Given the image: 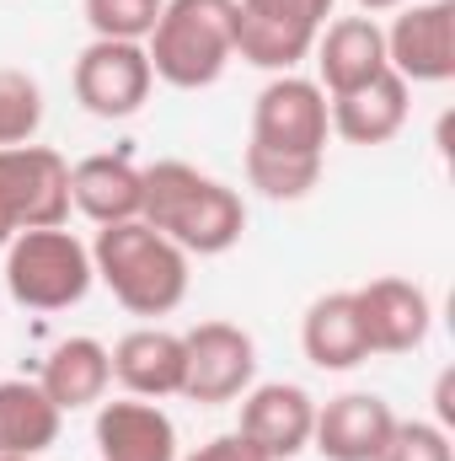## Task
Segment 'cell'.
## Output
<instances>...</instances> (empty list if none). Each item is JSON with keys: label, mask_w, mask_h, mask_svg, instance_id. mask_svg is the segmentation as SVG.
Here are the masks:
<instances>
[{"label": "cell", "mask_w": 455, "mask_h": 461, "mask_svg": "<svg viewBox=\"0 0 455 461\" xmlns=\"http://www.w3.org/2000/svg\"><path fill=\"white\" fill-rule=\"evenodd\" d=\"M188 461H268V456L252 440H241V435H215L210 446H199Z\"/></svg>", "instance_id": "cell-26"}, {"label": "cell", "mask_w": 455, "mask_h": 461, "mask_svg": "<svg viewBox=\"0 0 455 461\" xmlns=\"http://www.w3.org/2000/svg\"><path fill=\"white\" fill-rule=\"evenodd\" d=\"M145 54L156 81L177 92L215 86L236 59V0H166Z\"/></svg>", "instance_id": "cell-3"}, {"label": "cell", "mask_w": 455, "mask_h": 461, "mask_svg": "<svg viewBox=\"0 0 455 461\" xmlns=\"http://www.w3.org/2000/svg\"><path fill=\"white\" fill-rule=\"evenodd\" d=\"M97 451H103V461H177V429L145 397L103 402V413H97Z\"/></svg>", "instance_id": "cell-17"}, {"label": "cell", "mask_w": 455, "mask_h": 461, "mask_svg": "<svg viewBox=\"0 0 455 461\" xmlns=\"http://www.w3.org/2000/svg\"><path fill=\"white\" fill-rule=\"evenodd\" d=\"M317 429V402L306 386L290 381H268V386H246L241 392V424L236 435L252 440L268 461H290L311 446Z\"/></svg>", "instance_id": "cell-11"}, {"label": "cell", "mask_w": 455, "mask_h": 461, "mask_svg": "<svg viewBox=\"0 0 455 461\" xmlns=\"http://www.w3.org/2000/svg\"><path fill=\"white\" fill-rule=\"evenodd\" d=\"M43 123V92L27 70H0V145H27Z\"/></svg>", "instance_id": "cell-23"}, {"label": "cell", "mask_w": 455, "mask_h": 461, "mask_svg": "<svg viewBox=\"0 0 455 461\" xmlns=\"http://www.w3.org/2000/svg\"><path fill=\"white\" fill-rule=\"evenodd\" d=\"M108 359H113V375L123 381L129 397H145V402H156V397H183V365H188L183 333L134 328V333H123V339L108 348Z\"/></svg>", "instance_id": "cell-15"}, {"label": "cell", "mask_w": 455, "mask_h": 461, "mask_svg": "<svg viewBox=\"0 0 455 461\" xmlns=\"http://www.w3.org/2000/svg\"><path fill=\"white\" fill-rule=\"evenodd\" d=\"M333 0H236V54L290 76L322 38Z\"/></svg>", "instance_id": "cell-6"}, {"label": "cell", "mask_w": 455, "mask_h": 461, "mask_svg": "<svg viewBox=\"0 0 455 461\" xmlns=\"http://www.w3.org/2000/svg\"><path fill=\"white\" fill-rule=\"evenodd\" d=\"M139 167L123 156H86L70 167V204L97 221V226H118V221H139Z\"/></svg>", "instance_id": "cell-18"}, {"label": "cell", "mask_w": 455, "mask_h": 461, "mask_svg": "<svg viewBox=\"0 0 455 461\" xmlns=\"http://www.w3.org/2000/svg\"><path fill=\"white\" fill-rule=\"evenodd\" d=\"M59 419L38 381H0V456H43L59 440Z\"/></svg>", "instance_id": "cell-21"}, {"label": "cell", "mask_w": 455, "mask_h": 461, "mask_svg": "<svg viewBox=\"0 0 455 461\" xmlns=\"http://www.w3.org/2000/svg\"><path fill=\"white\" fill-rule=\"evenodd\" d=\"M311 54H317V76H322L317 86H322L327 97L353 92V86H364L370 76L391 70V65H386V32L375 27V16H338V22H327Z\"/></svg>", "instance_id": "cell-14"}, {"label": "cell", "mask_w": 455, "mask_h": 461, "mask_svg": "<svg viewBox=\"0 0 455 461\" xmlns=\"http://www.w3.org/2000/svg\"><path fill=\"white\" fill-rule=\"evenodd\" d=\"M70 215V167L49 145H0V247L22 230L65 226Z\"/></svg>", "instance_id": "cell-5"}, {"label": "cell", "mask_w": 455, "mask_h": 461, "mask_svg": "<svg viewBox=\"0 0 455 461\" xmlns=\"http://www.w3.org/2000/svg\"><path fill=\"white\" fill-rule=\"evenodd\" d=\"M92 247H81L65 226L22 230L5 247V290L27 312H65L92 290Z\"/></svg>", "instance_id": "cell-4"}, {"label": "cell", "mask_w": 455, "mask_h": 461, "mask_svg": "<svg viewBox=\"0 0 455 461\" xmlns=\"http://www.w3.org/2000/svg\"><path fill=\"white\" fill-rule=\"evenodd\" d=\"M353 306H359V328H364V344L370 354H413V348L429 339V295L407 279H370L364 290H353Z\"/></svg>", "instance_id": "cell-12"}, {"label": "cell", "mask_w": 455, "mask_h": 461, "mask_svg": "<svg viewBox=\"0 0 455 461\" xmlns=\"http://www.w3.org/2000/svg\"><path fill=\"white\" fill-rule=\"evenodd\" d=\"M0 461H38V456H0Z\"/></svg>", "instance_id": "cell-29"}, {"label": "cell", "mask_w": 455, "mask_h": 461, "mask_svg": "<svg viewBox=\"0 0 455 461\" xmlns=\"http://www.w3.org/2000/svg\"><path fill=\"white\" fill-rule=\"evenodd\" d=\"M327 92L306 76H273L257 92L252 108V145L268 156H295V161H327Z\"/></svg>", "instance_id": "cell-7"}, {"label": "cell", "mask_w": 455, "mask_h": 461, "mask_svg": "<svg viewBox=\"0 0 455 461\" xmlns=\"http://www.w3.org/2000/svg\"><path fill=\"white\" fill-rule=\"evenodd\" d=\"M108 381H113V359H108V348L97 344V339H65L43 359V375H38V386L49 392V402L59 413L103 402Z\"/></svg>", "instance_id": "cell-20"}, {"label": "cell", "mask_w": 455, "mask_h": 461, "mask_svg": "<svg viewBox=\"0 0 455 461\" xmlns=\"http://www.w3.org/2000/svg\"><path fill=\"white\" fill-rule=\"evenodd\" d=\"M300 344H306V359H311L317 370H353V365L370 359L353 290H333V295L311 301V312H306V322H300Z\"/></svg>", "instance_id": "cell-19"}, {"label": "cell", "mask_w": 455, "mask_h": 461, "mask_svg": "<svg viewBox=\"0 0 455 461\" xmlns=\"http://www.w3.org/2000/svg\"><path fill=\"white\" fill-rule=\"evenodd\" d=\"M166 0H86V27L113 43H145Z\"/></svg>", "instance_id": "cell-24"}, {"label": "cell", "mask_w": 455, "mask_h": 461, "mask_svg": "<svg viewBox=\"0 0 455 461\" xmlns=\"http://www.w3.org/2000/svg\"><path fill=\"white\" fill-rule=\"evenodd\" d=\"M156 86L150 54L145 43H113V38H92L76 59V103L92 118H129L145 108Z\"/></svg>", "instance_id": "cell-8"}, {"label": "cell", "mask_w": 455, "mask_h": 461, "mask_svg": "<svg viewBox=\"0 0 455 461\" xmlns=\"http://www.w3.org/2000/svg\"><path fill=\"white\" fill-rule=\"evenodd\" d=\"M145 183V199H139V221L156 226L166 241H177L183 252H199V258H220L241 241L246 230V204L241 194L188 167V161H156L139 172Z\"/></svg>", "instance_id": "cell-1"}, {"label": "cell", "mask_w": 455, "mask_h": 461, "mask_svg": "<svg viewBox=\"0 0 455 461\" xmlns=\"http://www.w3.org/2000/svg\"><path fill=\"white\" fill-rule=\"evenodd\" d=\"M440 419H445V424H455V402H451V375L440 381Z\"/></svg>", "instance_id": "cell-27"}, {"label": "cell", "mask_w": 455, "mask_h": 461, "mask_svg": "<svg viewBox=\"0 0 455 461\" xmlns=\"http://www.w3.org/2000/svg\"><path fill=\"white\" fill-rule=\"evenodd\" d=\"M92 274L134 317H166L188 295V252L145 221H118V226L97 230Z\"/></svg>", "instance_id": "cell-2"}, {"label": "cell", "mask_w": 455, "mask_h": 461, "mask_svg": "<svg viewBox=\"0 0 455 461\" xmlns=\"http://www.w3.org/2000/svg\"><path fill=\"white\" fill-rule=\"evenodd\" d=\"M353 5H359V11H364V16H380V11H397V5H402V0H353Z\"/></svg>", "instance_id": "cell-28"}, {"label": "cell", "mask_w": 455, "mask_h": 461, "mask_svg": "<svg viewBox=\"0 0 455 461\" xmlns=\"http://www.w3.org/2000/svg\"><path fill=\"white\" fill-rule=\"evenodd\" d=\"M397 429V413L375 392H343L327 408H317L311 446L327 461H375Z\"/></svg>", "instance_id": "cell-13"}, {"label": "cell", "mask_w": 455, "mask_h": 461, "mask_svg": "<svg viewBox=\"0 0 455 461\" xmlns=\"http://www.w3.org/2000/svg\"><path fill=\"white\" fill-rule=\"evenodd\" d=\"M375 461H455V451H451L445 424H424V419L402 424V419H397V429H391L386 451H380Z\"/></svg>", "instance_id": "cell-25"}, {"label": "cell", "mask_w": 455, "mask_h": 461, "mask_svg": "<svg viewBox=\"0 0 455 461\" xmlns=\"http://www.w3.org/2000/svg\"><path fill=\"white\" fill-rule=\"evenodd\" d=\"M246 183L268 199H306L322 183V161H295V156H268L257 145H246Z\"/></svg>", "instance_id": "cell-22"}, {"label": "cell", "mask_w": 455, "mask_h": 461, "mask_svg": "<svg viewBox=\"0 0 455 461\" xmlns=\"http://www.w3.org/2000/svg\"><path fill=\"white\" fill-rule=\"evenodd\" d=\"M327 118H333V134H343L348 145H386L407 123V81L397 70H380L364 86L338 92L327 103Z\"/></svg>", "instance_id": "cell-16"}, {"label": "cell", "mask_w": 455, "mask_h": 461, "mask_svg": "<svg viewBox=\"0 0 455 461\" xmlns=\"http://www.w3.org/2000/svg\"><path fill=\"white\" fill-rule=\"evenodd\" d=\"M183 397L193 402H236L257 375V344L236 322H199L183 333Z\"/></svg>", "instance_id": "cell-9"}, {"label": "cell", "mask_w": 455, "mask_h": 461, "mask_svg": "<svg viewBox=\"0 0 455 461\" xmlns=\"http://www.w3.org/2000/svg\"><path fill=\"white\" fill-rule=\"evenodd\" d=\"M386 65L407 86H440L455 76V0L407 5L386 32Z\"/></svg>", "instance_id": "cell-10"}]
</instances>
